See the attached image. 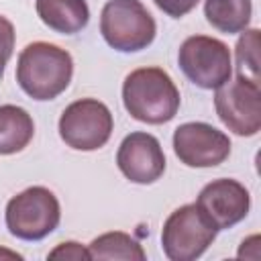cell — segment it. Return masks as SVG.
Segmentation results:
<instances>
[{
    "label": "cell",
    "instance_id": "12",
    "mask_svg": "<svg viewBox=\"0 0 261 261\" xmlns=\"http://www.w3.org/2000/svg\"><path fill=\"white\" fill-rule=\"evenodd\" d=\"M35 8L41 22L61 35H75L90 22L86 0H37Z\"/></svg>",
    "mask_w": 261,
    "mask_h": 261
},
{
    "label": "cell",
    "instance_id": "14",
    "mask_svg": "<svg viewBox=\"0 0 261 261\" xmlns=\"http://www.w3.org/2000/svg\"><path fill=\"white\" fill-rule=\"evenodd\" d=\"M253 14L251 0H206L204 2V16L208 24L216 31L226 35L243 33Z\"/></svg>",
    "mask_w": 261,
    "mask_h": 261
},
{
    "label": "cell",
    "instance_id": "15",
    "mask_svg": "<svg viewBox=\"0 0 261 261\" xmlns=\"http://www.w3.org/2000/svg\"><path fill=\"white\" fill-rule=\"evenodd\" d=\"M90 259H126V261H145V251L139 241L130 234L112 230L96 237L88 245Z\"/></svg>",
    "mask_w": 261,
    "mask_h": 261
},
{
    "label": "cell",
    "instance_id": "3",
    "mask_svg": "<svg viewBox=\"0 0 261 261\" xmlns=\"http://www.w3.org/2000/svg\"><path fill=\"white\" fill-rule=\"evenodd\" d=\"M100 33L112 49L135 53L155 41L157 24L141 0H108L100 14Z\"/></svg>",
    "mask_w": 261,
    "mask_h": 261
},
{
    "label": "cell",
    "instance_id": "18",
    "mask_svg": "<svg viewBox=\"0 0 261 261\" xmlns=\"http://www.w3.org/2000/svg\"><path fill=\"white\" fill-rule=\"evenodd\" d=\"M159 10H163L171 18H181L188 12H192L200 0H153Z\"/></svg>",
    "mask_w": 261,
    "mask_h": 261
},
{
    "label": "cell",
    "instance_id": "1",
    "mask_svg": "<svg viewBox=\"0 0 261 261\" xmlns=\"http://www.w3.org/2000/svg\"><path fill=\"white\" fill-rule=\"evenodd\" d=\"M73 75V59L59 45L47 41L29 43L16 63V82L33 100H55L63 94Z\"/></svg>",
    "mask_w": 261,
    "mask_h": 261
},
{
    "label": "cell",
    "instance_id": "2",
    "mask_svg": "<svg viewBox=\"0 0 261 261\" xmlns=\"http://www.w3.org/2000/svg\"><path fill=\"white\" fill-rule=\"evenodd\" d=\"M122 104L126 112L145 124L169 122L181 104L179 90L161 67H139L124 77Z\"/></svg>",
    "mask_w": 261,
    "mask_h": 261
},
{
    "label": "cell",
    "instance_id": "5",
    "mask_svg": "<svg viewBox=\"0 0 261 261\" xmlns=\"http://www.w3.org/2000/svg\"><path fill=\"white\" fill-rule=\"evenodd\" d=\"M218 228L194 202L175 208L161 228V247L171 261L198 259L216 239Z\"/></svg>",
    "mask_w": 261,
    "mask_h": 261
},
{
    "label": "cell",
    "instance_id": "9",
    "mask_svg": "<svg viewBox=\"0 0 261 261\" xmlns=\"http://www.w3.org/2000/svg\"><path fill=\"white\" fill-rule=\"evenodd\" d=\"M230 139L208 122H184L173 130V151L188 167H216L230 155Z\"/></svg>",
    "mask_w": 261,
    "mask_h": 261
},
{
    "label": "cell",
    "instance_id": "8",
    "mask_svg": "<svg viewBox=\"0 0 261 261\" xmlns=\"http://www.w3.org/2000/svg\"><path fill=\"white\" fill-rule=\"evenodd\" d=\"M214 108L220 122L239 137H255L261 128V88L234 77L216 88Z\"/></svg>",
    "mask_w": 261,
    "mask_h": 261
},
{
    "label": "cell",
    "instance_id": "16",
    "mask_svg": "<svg viewBox=\"0 0 261 261\" xmlns=\"http://www.w3.org/2000/svg\"><path fill=\"white\" fill-rule=\"evenodd\" d=\"M237 75L259 84V29H245L234 47Z\"/></svg>",
    "mask_w": 261,
    "mask_h": 261
},
{
    "label": "cell",
    "instance_id": "13",
    "mask_svg": "<svg viewBox=\"0 0 261 261\" xmlns=\"http://www.w3.org/2000/svg\"><path fill=\"white\" fill-rule=\"evenodd\" d=\"M35 135V122L31 114L14 104L0 106V155H12L22 151Z\"/></svg>",
    "mask_w": 261,
    "mask_h": 261
},
{
    "label": "cell",
    "instance_id": "10",
    "mask_svg": "<svg viewBox=\"0 0 261 261\" xmlns=\"http://www.w3.org/2000/svg\"><path fill=\"white\" fill-rule=\"evenodd\" d=\"M120 173L133 184H155L165 171V153L161 143L143 130L126 135L116 153Z\"/></svg>",
    "mask_w": 261,
    "mask_h": 261
},
{
    "label": "cell",
    "instance_id": "19",
    "mask_svg": "<svg viewBox=\"0 0 261 261\" xmlns=\"http://www.w3.org/2000/svg\"><path fill=\"white\" fill-rule=\"evenodd\" d=\"M49 259H90V253L86 247H82L80 243L75 241H65V243H59L49 255Z\"/></svg>",
    "mask_w": 261,
    "mask_h": 261
},
{
    "label": "cell",
    "instance_id": "6",
    "mask_svg": "<svg viewBox=\"0 0 261 261\" xmlns=\"http://www.w3.org/2000/svg\"><path fill=\"white\" fill-rule=\"evenodd\" d=\"M177 63L184 75L202 90H216L232 75L228 45L208 35L188 37L179 45Z\"/></svg>",
    "mask_w": 261,
    "mask_h": 261
},
{
    "label": "cell",
    "instance_id": "7",
    "mask_svg": "<svg viewBox=\"0 0 261 261\" xmlns=\"http://www.w3.org/2000/svg\"><path fill=\"white\" fill-rule=\"evenodd\" d=\"M114 128L108 106L96 98H82L65 106L59 116V137L75 151L102 149Z\"/></svg>",
    "mask_w": 261,
    "mask_h": 261
},
{
    "label": "cell",
    "instance_id": "17",
    "mask_svg": "<svg viewBox=\"0 0 261 261\" xmlns=\"http://www.w3.org/2000/svg\"><path fill=\"white\" fill-rule=\"evenodd\" d=\"M14 27L12 22L0 14V80L4 77V67L14 51Z\"/></svg>",
    "mask_w": 261,
    "mask_h": 261
},
{
    "label": "cell",
    "instance_id": "4",
    "mask_svg": "<svg viewBox=\"0 0 261 261\" xmlns=\"http://www.w3.org/2000/svg\"><path fill=\"white\" fill-rule=\"evenodd\" d=\"M4 220L12 237L20 241H41L51 234L61 220L59 200L49 188L31 186L8 200Z\"/></svg>",
    "mask_w": 261,
    "mask_h": 261
},
{
    "label": "cell",
    "instance_id": "11",
    "mask_svg": "<svg viewBox=\"0 0 261 261\" xmlns=\"http://www.w3.org/2000/svg\"><path fill=\"white\" fill-rule=\"evenodd\" d=\"M196 204L206 212V216L214 222V226L222 230L247 218L251 210V196L241 181L230 177H220V179H212L200 190Z\"/></svg>",
    "mask_w": 261,
    "mask_h": 261
}]
</instances>
